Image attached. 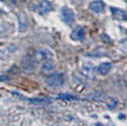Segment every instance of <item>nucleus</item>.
Returning <instances> with one entry per match:
<instances>
[{"instance_id":"1","label":"nucleus","mask_w":127,"mask_h":126,"mask_svg":"<svg viewBox=\"0 0 127 126\" xmlns=\"http://www.w3.org/2000/svg\"><path fill=\"white\" fill-rule=\"evenodd\" d=\"M45 83L49 87L52 88H58L62 86L64 84V76L62 73H54L48 76L45 79Z\"/></svg>"},{"instance_id":"2","label":"nucleus","mask_w":127,"mask_h":126,"mask_svg":"<svg viewBox=\"0 0 127 126\" xmlns=\"http://www.w3.org/2000/svg\"><path fill=\"white\" fill-rule=\"evenodd\" d=\"M61 13V19L62 21L67 25V26H71L75 21V15L74 12L71 9H69L68 7H63L60 11Z\"/></svg>"},{"instance_id":"3","label":"nucleus","mask_w":127,"mask_h":126,"mask_svg":"<svg viewBox=\"0 0 127 126\" xmlns=\"http://www.w3.org/2000/svg\"><path fill=\"white\" fill-rule=\"evenodd\" d=\"M37 66V60L30 56H26L22 59L21 67L27 72H32L34 71Z\"/></svg>"},{"instance_id":"4","label":"nucleus","mask_w":127,"mask_h":126,"mask_svg":"<svg viewBox=\"0 0 127 126\" xmlns=\"http://www.w3.org/2000/svg\"><path fill=\"white\" fill-rule=\"evenodd\" d=\"M111 11L112 17L114 20L117 21H127V11L119 8H115V7H111L110 8Z\"/></svg>"},{"instance_id":"5","label":"nucleus","mask_w":127,"mask_h":126,"mask_svg":"<svg viewBox=\"0 0 127 126\" xmlns=\"http://www.w3.org/2000/svg\"><path fill=\"white\" fill-rule=\"evenodd\" d=\"M52 9H53L52 3L50 1H48V0H42V1H40L38 3L37 5L38 13L39 14H42V15L48 13L50 11H52Z\"/></svg>"},{"instance_id":"6","label":"nucleus","mask_w":127,"mask_h":126,"mask_svg":"<svg viewBox=\"0 0 127 126\" xmlns=\"http://www.w3.org/2000/svg\"><path fill=\"white\" fill-rule=\"evenodd\" d=\"M53 56H54V54L49 49H47V48H40L35 51V58L38 61L48 60V59L52 58Z\"/></svg>"},{"instance_id":"7","label":"nucleus","mask_w":127,"mask_h":126,"mask_svg":"<svg viewBox=\"0 0 127 126\" xmlns=\"http://www.w3.org/2000/svg\"><path fill=\"white\" fill-rule=\"evenodd\" d=\"M89 9L96 13H101L105 10V3L101 0H95L89 4Z\"/></svg>"},{"instance_id":"8","label":"nucleus","mask_w":127,"mask_h":126,"mask_svg":"<svg viewBox=\"0 0 127 126\" xmlns=\"http://www.w3.org/2000/svg\"><path fill=\"white\" fill-rule=\"evenodd\" d=\"M85 30L83 27H77L73 32H71V39L73 41H77V42H82L84 39H85Z\"/></svg>"},{"instance_id":"9","label":"nucleus","mask_w":127,"mask_h":126,"mask_svg":"<svg viewBox=\"0 0 127 126\" xmlns=\"http://www.w3.org/2000/svg\"><path fill=\"white\" fill-rule=\"evenodd\" d=\"M112 68V63L110 62H104V63H101L98 67H97V73L104 76L108 73Z\"/></svg>"},{"instance_id":"10","label":"nucleus","mask_w":127,"mask_h":126,"mask_svg":"<svg viewBox=\"0 0 127 126\" xmlns=\"http://www.w3.org/2000/svg\"><path fill=\"white\" fill-rule=\"evenodd\" d=\"M30 103L34 105H45L51 103V100L49 98H33L29 100Z\"/></svg>"},{"instance_id":"11","label":"nucleus","mask_w":127,"mask_h":126,"mask_svg":"<svg viewBox=\"0 0 127 126\" xmlns=\"http://www.w3.org/2000/svg\"><path fill=\"white\" fill-rule=\"evenodd\" d=\"M83 72H84V74H85L87 77L93 78L94 72H95V68L93 67L92 63H85L84 66H83Z\"/></svg>"},{"instance_id":"12","label":"nucleus","mask_w":127,"mask_h":126,"mask_svg":"<svg viewBox=\"0 0 127 126\" xmlns=\"http://www.w3.org/2000/svg\"><path fill=\"white\" fill-rule=\"evenodd\" d=\"M55 68V64L49 60H46L42 64V70L44 72H50Z\"/></svg>"},{"instance_id":"13","label":"nucleus","mask_w":127,"mask_h":126,"mask_svg":"<svg viewBox=\"0 0 127 126\" xmlns=\"http://www.w3.org/2000/svg\"><path fill=\"white\" fill-rule=\"evenodd\" d=\"M58 99H61L63 100H76L77 98L73 96V95H69V94H61L59 95Z\"/></svg>"},{"instance_id":"14","label":"nucleus","mask_w":127,"mask_h":126,"mask_svg":"<svg viewBox=\"0 0 127 126\" xmlns=\"http://www.w3.org/2000/svg\"><path fill=\"white\" fill-rule=\"evenodd\" d=\"M10 80V77L8 76H0V82H4V81H8Z\"/></svg>"},{"instance_id":"15","label":"nucleus","mask_w":127,"mask_h":126,"mask_svg":"<svg viewBox=\"0 0 127 126\" xmlns=\"http://www.w3.org/2000/svg\"><path fill=\"white\" fill-rule=\"evenodd\" d=\"M11 1H14V0H11Z\"/></svg>"},{"instance_id":"16","label":"nucleus","mask_w":127,"mask_h":126,"mask_svg":"<svg viewBox=\"0 0 127 126\" xmlns=\"http://www.w3.org/2000/svg\"><path fill=\"white\" fill-rule=\"evenodd\" d=\"M126 33H127V31H126Z\"/></svg>"}]
</instances>
